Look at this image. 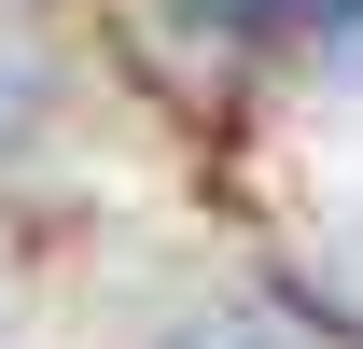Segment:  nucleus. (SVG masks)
<instances>
[{"instance_id":"obj_1","label":"nucleus","mask_w":363,"mask_h":349,"mask_svg":"<svg viewBox=\"0 0 363 349\" xmlns=\"http://www.w3.org/2000/svg\"><path fill=\"white\" fill-rule=\"evenodd\" d=\"M252 14H335V0H252Z\"/></svg>"}]
</instances>
